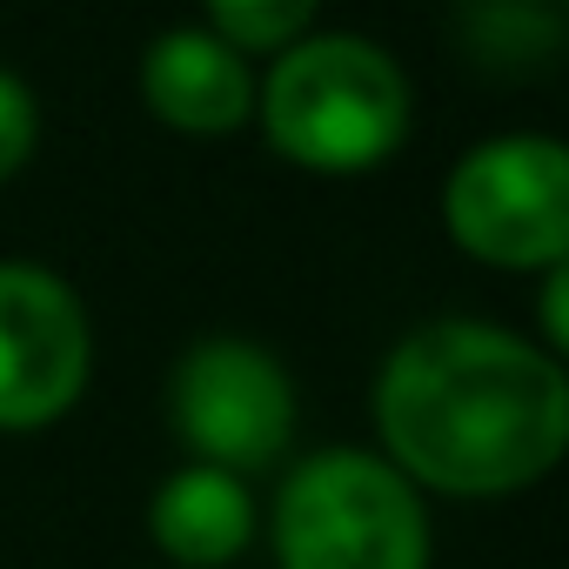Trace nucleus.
<instances>
[{
  "mask_svg": "<svg viewBox=\"0 0 569 569\" xmlns=\"http://www.w3.org/2000/svg\"><path fill=\"white\" fill-rule=\"evenodd\" d=\"M542 281V329H536V342L549 349V356H562L569 349V268H549V274H536Z\"/></svg>",
  "mask_w": 569,
  "mask_h": 569,
  "instance_id": "nucleus-12",
  "label": "nucleus"
},
{
  "mask_svg": "<svg viewBox=\"0 0 569 569\" xmlns=\"http://www.w3.org/2000/svg\"><path fill=\"white\" fill-rule=\"evenodd\" d=\"M94 316L48 261H0V436H41L88 402Z\"/></svg>",
  "mask_w": 569,
  "mask_h": 569,
  "instance_id": "nucleus-6",
  "label": "nucleus"
},
{
  "mask_svg": "<svg viewBox=\"0 0 569 569\" xmlns=\"http://www.w3.org/2000/svg\"><path fill=\"white\" fill-rule=\"evenodd\" d=\"M41 148V94L21 68L0 61V188L21 181V168Z\"/></svg>",
  "mask_w": 569,
  "mask_h": 569,
  "instance_id": "nucleus-11",
  "label": "nucleus"
},
{
  "mask_svg": "<svg viewBox=\"0 0 569 569\" xmlns=\"http://www.w3.org/2000/svg\"><path fill=\"white\" fill-rule=\"evenodd\" d=\"M254 128L302 174H369L416 128L402 61L349 28H309L254 74Z\"/></svg>",
  "mask_w": 569,
  "mask_h": 569,
  "instance_id": "nucleus-2",
  "label": "nucleus"
},
{
  "mask_svg": "<svg viewBox=\"0 0 569 569\" xmlns=\"http://www.w3.org/2000/svg\"><path fill=\"white\" fill-rule=\"evenodd\" d=\"M456 254L496 274L569 268V148L542 128L482 134L462 148L436 194Z\"/></svg>",
  "mask_w": 569,
  "mask_h": 569,
  "instance_id": "nucleus-4",
  "label": "nucleus"
},
{
  "mask_svg": "<svg viewBox=\"0 0 569 569\" xmlns=\"http://www.w3.org/2000/svg\"><path fill=\"white\" fill-rule=\"evenodd\" d=\"M261 522L274 569H436L429 496L356 442L296 456Z\"/></svg>",
  "mask_w": 569,
  "mask_h": 569,
  "instance_id": "nucleus-3",
  "label": "nucleus"
},
{
  "mask_svg": "<svg viewBox=\"0 0 569 569\" xmlns=\"http://www.w3.org/2000/svg\"><path fill=\"white\" fill-rule=\"evenodd\" d=\"M254 61L234 54L221 34H208L201 21H174L161 28L141 61H134V88L141 108L181 134V141H228L254 121Z\"/></svg>",
  "mask_w": 569,
  "mask_h": 569,
  "instance_id": "nucleus-7",
  "label": "nucleus"
},
{
  "mask_svg": "<svg viewBox=\"0 0 569 569\" xmlns=\"http://www.w3.org/2000/svg\"><path fill=\"white\" fill-rule=\"evenodd\" d=\"M322 21V0H201V28L248 61H274Z\"/></svg>",
  "mask_w": 569,
  "mask_h": 569,
  "instance_id": "nucleus-10",
  "label": "nucleus"
},
{
  "mask_svg": "<svg viewBox=\"0 0 569 569\" xmlns=\"http://www.w3.org/2000/svg\"><path fill=\"white\" fill-rule=\"evenodd\" d=\"M462 48L496 74H536L562 48V21L542 0H469Z\"/></svg>",
  "mask_w": 569,
  "mask_h": 569,
  "instance_id": "nucleus-9",
  "label": "nucleus"
},
{
  "mask_svg": "<svg viewBox=\"0 0 569 569\" xmlns=\"http://www.w3.org/2000/svg\"><path fill=\"white\" fill-rule=\"evenodd\" d=\"M376 456L422 496L502 502L569 456V369L536 336L436 316L389 342L369 382Z\"/></svg>",
  "mask_w": 569,
  "mask_h": 569,
  "instance_id": "nucleus-1",
  "label": "nucleus"
},
{
  "mask_svg": "<svg viewBox=\"0 0 569 569\" xmlns=\"http://www.w3.org/2000/svg\"><path fill=\"white\" fill-rule=\"evenodd\" d=\"M168 429L188 462H214L254 482L296 456L302 389L268 342L201 336L168 369Z\"/></svg>",
  "mask_w": 569,
  "mask_h": 569,
  "instance_id": "nucleus-5",
  "label": "nucleus"
},
{
  "mask_svg": "<svg viewBox=\"0 0 569 569\" xmlns=\"http://www.w3.org/2000/svg\"><path fill=\"white\" fill-rule=\"evenodd\" d=\"M261 536L254 482L214 462H181L148 496V542L168 569H234Z\"/></svg>",
  "mask_w": 569,
  "mask_h": 569,
  "instance_id": "nucleus-8",
  "label": "nucleus"
}]
</instances>
